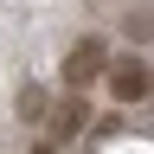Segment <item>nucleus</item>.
Segmentation results:
<instances>
[{
    "instance_id": "f03ea898",
    "label": "nucleus",
    "mask_w": 154,
    "mask_h": 154,
    "mask_svg": "<svg viewBox=\"0 0 154 154\" xmlns=\"http://www.w3.org/2000/svg\"><path fill=\"white\" fill-rule=\"evenodd\" d=\"M109 90L122 96V103H135V96H148V90H154V77H148V64H135V58H122V64L109 71Z\"/></svg>"
},
{
    "instance_id": "20e7f679",
    "label": "nucleus",
    "mask_w": 154,
    "mask_h": 154,
    "mask_svg": "<svg viewBox=\"0 0 154 154\" xmlns=\"http://www.w3.org/2000/svg\"><path fill=\"white\" fill-rule=\"evenodd\" d=\"M32 154H51V148H32Z\"/></svg>"
},
{
    "instance_id": "f257e3e1",
    "label": "nucleus",
    "mask_w": 154,
    "mask_h": 154,
    "mask_svg": "<svg viewBox=\"0 0 154 154\" xmlns=\"http://www.w3.org/2000/svg\"><path fill=\"white\" fill-rule=\"evenodd\" d=\"M103 64H109L103 38H84V45L71 51V64H64V77H71V90H84V84H96V77H103Z\"/></svg>"
},
{
    "instance_id": "7ed1b4c3",
    "label": "nucleus",
    "mask_w": 154,
    "mask_h": 154,
    "mask_svg": "<svg viewBox=\"0 0 154 154\" xmlns=\"http://www.w3.org/2000/svg\"><path fill=\"white\" fill-rule=\"evenodd\" d=\"M84 122H90V109H84V103H71L64 116H58V135H77V128H84Z\"/></svg>"
}]
</instances>
